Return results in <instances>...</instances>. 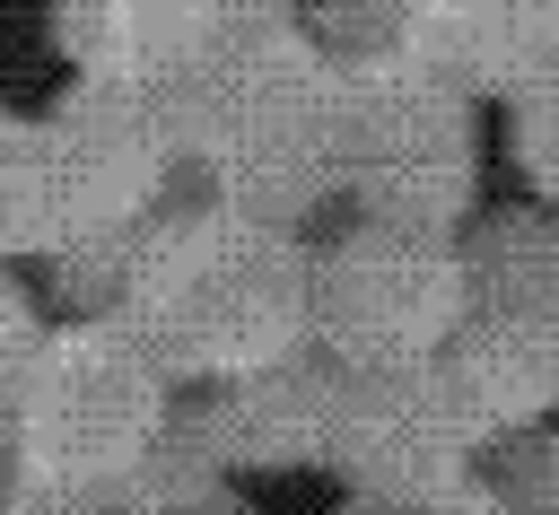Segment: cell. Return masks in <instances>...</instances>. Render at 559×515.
I'll list each match as a JSON object with an SVG mask.
<instances>
[{"mask_svg": "<svg viewBox=\"0 0 559 515\" xmlns=\"http://www.w3.org/2000/svg\"><path fill=\"white\" fill-rule=\"evenodd\" d=\"M122 314L175 384L245 375L314 340V244L306 227L253 218L218 192H175L148 218Z\"/></svg>", "mask_w": 559, "mask_h": 515, "instance_id": "cell-1", "label": "cell"}, {"mask_svg": "<svg viewBox=\"0 0 559 515\" xmlns=\"http://www.w3.org/2000/svg\"><path fill=\"white\" fill-rule=\"evenodd\" d=\"M175 122L201 192L253 218L306 227L314 209L341 201V61L306 26L192 79L175 96Z\"/></svg>", "mask_w": 559, "mask_h": 515, "instance_id": "cell-2", "label": "cell"}, {"mask_svg": "<svg viewBox=\"0 0 559 515\" xmlns=\"http://www.w3.org/2000/svg\"><path fill=\"white\" fill-rule=\"evenodd\" d=\"M341 201L349 218L463 236L480 218V96L428 52L341 61Z\"/></svg>", "mask_w": 559, "mask_h": 515, "instance_id": "cell-3", "label": "cell"}, {"mask_svg": "<svg viewBox=\"0 0 559 515\" xmlns=\"http://www.w3.org/2000/svg\"><path fill=\"white\" fill-rule=\"evenodd\" d=\"M166 419H175V375L131 332V314H70L44 332L0 419V445H9V471L105 489L157 445Z\"/></svg>", "mask_w": 559, "mask_h": 515, "instance_id": "cell-4", "label": "cell"}, {"mask_svg": "<svg viewBox=\"0 0 559 515\" xmlns=\"http://www.w3.org/2000/svg\"><path fill=\"white\" fill-rule=\"evenodd\" d=\"M472 314L463 244L428 227L349 218L332 244H314V349H332L349 375L367 367H428Z\"/></svg>", "mask_w": 559, "mask_h": 515, "instance_id": "cell-5", "label": "cell"}, {"mask_svg": "<svg viewBox=\"0 0 559 515\" xmlns=\"http://www.w3.org/2000/svg\"><path fill=\"white\" fill-rule=\"evenodd\" d=\"M44 166H52V244L131 227L175 201V175H192L175 96L105 70H70V87L44 105Z\"/></svg>", "mask_w": 559, "mask_h": 515, "instance_id": "cell-6", "label": "cell"}, {"mask_svg": "<svg viewBox=\"0 0 559 515\" xmlns=\"http://www.w3.org/2000/svg\"><path fill=\"white\" fill-rule=\"evenodd\" d=\"M323 471H332L349 498H367V506L419 515V506H437L445 489L480 480V436H472V419L454 410L437 358H428V367H367V375H349V393H341Z\"/></svg>", "mask_w": 559, "mask_h": 515, "instance_id": "cell-7", "label": "cell"}, {"mask_svg": "<svg viewBox=\"0 0 559 515\" xmlns=\"http://www.w3.org/2000/svg\"><path fill=\"white\" fill-rule=\"evenodd\" d=\"M341 393H349V367L306 340L288 358H262L245 375L201 384L192 410H201L210 445L227 454V471H323Z\"/></svg>", "mask_w": 559, "mask_h": 515, "instance_id": "cell-8", "label": "cell"}, {"mask_svg": "<svg viewBox=\"0 0 559 515\" xmlns=\"http://www.w3.org/2000/svg\"><path fill=\"white\" fill-rule=\"evenodd\" d=\"M437 375L454 410L472 419L480 454L498 436H524L559 419V323L542 314H463V332L437 349Z\"/></svg>", "mask_w": 559, "mask_h": 515, "instance_id": "cell-9", "label": "cell"}, {"mask_svg": "<svg viewBox=\"0 0 559 515\" xmlns=\"http://www.w3.org/2000/svg\"><path fill=\"white\" fill-rule=\"evenodd\" d=\"M411 52L454 70L472 96L515 105L524 87L559 79V0H419Z\"/></svg>", "mask_w": 559, "mask_h": 515, "instance_id": "cell-10", "label": "cell"}, {"mask_svg": "<svg viewBox=\"0 0 559 515\" xmlns=\"http://www.w3.org/2000/svg\"><path fill=\"white\" fill-rule=\"evenodd\" d=\"M454 244H463L472 314H542V323H559V209L550 201L480 209Z\"/></svg>", "mask_w": 559, "mask_h": 515, "instance_id": "cell-11", "label": "cell"}, {"mask_svg": "<svg viewBox=\"0 0 559 515\" xmlns=\"http://www.w3.org/2000/svg\"><path fill=\"white\" fill-rule=\"evenodd\" d=\"M52 52L70 70H105V79H140V87H183V17L175 0H52L44 9Z\"/></svg>", "mask_w": 559, "mask_h": 515, "instance_id": "cell-12", "label": "cell"}, {"mask_svg": "<svg viewBox=\"0 0 559 515\" xmlns=\"http://www.w3.org/2000/svg\"><path fill=\"white\" fill-rule=\"evenodd\" d=\"M157 515H218L227 506V454L210 445V428H201V410H183L175 402V419L157 428V445L122 471Z\"/></svg>", "mask_w": 559, "mask_h": 515, "instance_id": "cell-13", "label": "cell"}, {"mask_svg": "<svg viewBox=\"0 0 559 515\" xmlns=\"http://www.w3.org/2000/svg\"><path fill=\"white\" fill-rule=\"evenodd\" d=\"M52 253V166H44V113H17L0 96V262Z\"/></svg>", "mask_w": 559, "mask_h": 515, "instance_id": "cell-14", "label": "cell"}, {"mask_svg": "<svg viewBox=\"0 0 559 515\" xmlns=\"http://www.w3.org/2000/svg\"><path fill=\"white\" fill-rule=\"evenodd\" d=\"M148 218H157V209H148ZM148 218H131V227H96V236L52 244V253H44V262H52V297H61L70 314H122V297H131V279H140Z\"/></svg>", "mask_w": 559, "mask_h": 515, "instance_id": "cell-15", "label": "cell"}, {"mask_svg": "<svg viewBox=\"0 0 559 515\" xmlns=\"http://www.w3.org/2000/svg\"><path fill=\"white\" fill-rule=\"evenodd\" d=\"M411 17H419V0H297V26H306L332 61L411 52Z\"/></svg>", "mask_w": 559, "mask_h": 515, "instance_id": "cell-16", "label": "cell"}, {"mask_svg": "<svg viewBox=\"0 0 559 515\" xmlns=\"http://www.w3.org/2000/svg\"><path fill=\"white\" fill-rule=\"evenodd\" d=\"M480 480L507 515H559V428H524V436H498L480 454Z\"/></svg>", "mask_w": 559, "mask_h": 515, "instance_id": "cell-17", "label": "cell"}, {"mask_svg": "<svg viewBox=\"0 0 559 515\" xmlns=\"http://www.w3.org/2000/svg\"><path fill=\"white\" fill-rule=\"evenodd\" d=\"M507 148H515V175L533 183V201L559 209V79H542L507 105Z\"/></svg>", "mask_w": 559, "mask_h": 515, "instance_id": "cell-18", "label": "cell"}, {"mask_svg": "<svg viewBox=\"0 0 559 515\" xmlns=\"http://www.w3.org/2000/svg\"><path fill=\"white\" fill-rule=\"evenodd\" d=\"M35 349H44V314H35L26 279H9V262H0V419H9V402H17V384H26V367H35Z\"/></svg>", "mask_w": 559, "mask_h": 515, "instance_id": "cell-19", "label": "cell"}, {"mask_svg": "<svg viewBox=\"0 0 559 515\" xmlns=\"http://www.w3.org/2000/svg\"><path fill=\"white\" fill-rule=\"evenodd\" d=\"M96 489L79 480H44V471H0V515H87Z\"/></svg>", "mask_w": 559, "mask_h": 515, "instance_id": "cell-20", "label": "cell"}, {"mask_svg": "<svg viewBox=\"0 0 559 515\" xmlns=\"http://www.w3.org/2000/svg\"><path fill=\"white\" fill-rule=\"evenodd\" d=\"M419 515H507L498 498H489V480H463V489H445L437 506H419Z\"/></svg>", "mask_w": 559, "mask_h": 515, "instance_id": "cell-21", "label": "cell"}, {"mask_svg": "<svg viewBox=\"0 0 559 515\" xmlns=\"http://www.w3.org/2000/svg\"><path fill=\"white\" fill-rule=\"evenodd\" d=\"M332 515H393V506H367V498H341Z\"/></svg>", "mask_w": 559, "mask_h": 515, "instance_id": "cell-22", "label": "cell"}, {"mask_svg": "<svg viewBox=\"0 0 559 515\" xmlns=\"http://www.w3.org/2000/svg\"><path fill=\"white\" fill-rule=\"evenodd\" d=\"M218 515H262V506H236V498H227V506H218Z\"/></svg>", "mask_w": 559, "mask_h": 515, "instance_id": "cell-23", "label": "cell"}, {"mask_svg": "<svg viewBox=\"0 0 559 515\" xmlns=\"http://www.w3.org/2000/svg\"><path fill=\"white\" fill-rule=\"evenodd\" d=\"M0 471H9V445H0Z\"/></svg>", "mask_w": 559, "mask_h": 515, "instance_id": "cell-24", "label": "cell"}]
</instances>
